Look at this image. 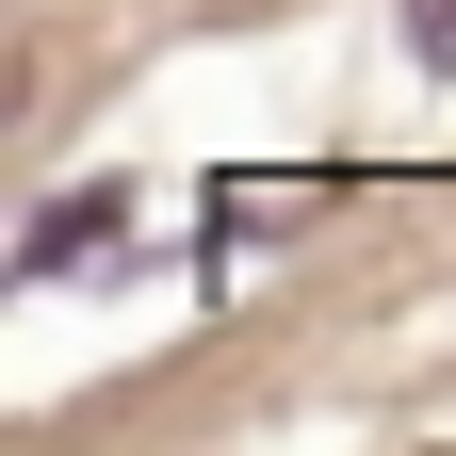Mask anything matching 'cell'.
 <instances>
[{"label":"cell","mask_w":456,"mask_h":456,"mask_svg":"<svg viewBox=\"0 0 456 456\" xmlns=\"http://www.w3.org/2000/svg\"><path fill=\"white\" fill-rule=\"evenodd\" d=\"M114 212H131V196H66V212H49V228H33V277H66V261L98 245V228H114Z\"/></svg>","instance_id":"1"}]
</instances>
